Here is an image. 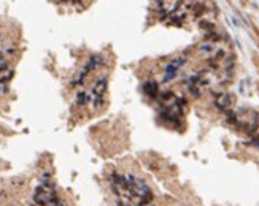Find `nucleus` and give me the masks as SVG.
I'll list each match as a JSON object with an SVG mask.
<instances>
[{"mask_svg": "<svg viewBox=\"0 0 259 206\" xmlns=\"http://www.w3.org/2000/svg\"><path fill=\"white\" fill-rule=\"evenodd\" d=\"M215 106L219 109V111H229L230 105H232V97L226 92H215Z\"/></svg>", "mask_w": 259, "mask_h": 206, "instance_id": "1", "label": "nucleus"}, {"mask_svg": "<svg viewBox=\"0 0 259 206\" xmlns=\"http://www.w3.org/2000/svg\"><path fill=\"white\" fill-rule=\"evenodd\" d=\"M107 86H108V81H107V78H105V76H102V78H99V79H95L94 86H92V94L103 97L105 92H107Z\"/></svg>", "mask_w": 259, "mask_h": 206, "instance_id": "2", "label": "nucleus"}, {"mask_svg": "<svg viewBox=\"0 0 259 206\" xmlns=\"http://www.w3.org/2000/svg\"><path fill=\"white\" fill-rule=\"evenodd\" d=\"M143 90L148 97H158L159 95V84L153 79H148L145 84H143Z\"/></svg>", "mask_w": 259, "mask_h": 206, "instance_id": "3", "label": "nucleus"}, {"mask_svg": "<svg viewBox=\"0 0 259 206\" xmlns=\"http://www.w3.org/2000/svg\"><path fill=\"white\" fill-rule=\"evenodd\" d=\"M103 62H105V59H103V56H102V54H92V56L89 57V60H87L86 65L89 67V70L92 71V70H97L99 67L103 65Z\"/></svg>", "mask_w": 259, "mask_h": 206, "instance_id": "4", "label": "nucleus"}, {"mask_svg": "<svg viewBox=\"0 0 259 206\" xmlns=\"http://www.w3.org/2000/svg\"><path fill=\"white\" fill-rule=\"evenodd\" d=\"M87 102H91V94L87 92V90H80V92L76 94V105L84 106Z\"/></svg>", "mask_w": 259, "mask_h": 206, "instance_id": "5", "label": "nucleus"}, {"mask_svg": "<svg viewBox=\"0 0 259 206\" xmlns=\"http://www.w3.org/2000/svg\"><path fill=\"white\" fill-rule=\"evenodd\" d=\"M91 102H92V105H94L95 108H102L105 105V98L100 97V95H94V94H92L91 95Z\"/></svg>", "mask_w": 259, "mask_h": 206, "instance_id": "6", "label": "nucleus"}, {"mask_svg": "<svg viewBox=\"0 0 259 206\" xmlns=\"http://www.w3.org/2000/svg\"><path fill=\"white\" fill-rule=\"evenodd\" d=\"M159 98H161V102L167 103V102H170V100H173V98H175V95H173L172 90H164V92H161V94H159Z\"/></svg>", "mask_w": 259, "mask_h": 206, "instance_id": "7", "label": "nucleus"}, {"mask_svg": "<svg viewBox=\"0 0 259 206\" xmlns=\"http://www.w3.org/2000/svg\"><path fill=\"white\" fill-rule=\"evenodd\" d=\"M186 60H188L186 57H175V59H172V62H170V65H172L173 68H177V70H178L180 67H183L184 63H186Z\"/></svg>", "mask_w": 259, "mask_h": 206, "instance_id": "8", "label": "nucleus"}, {"mask_svg": "<svg viewBox=\"0 0 259 206\" xmlns=\"http://www.w3.org/2000/svg\"><path fill=\"white\" fill-rule=\"evenodd\" d=\"M199 51L200 52H211L213 51V43L211 41H205V43L199 44Z\"/></svg>", "mask_w": 259, "mask_h": 206, "instance_id": "9", "label": "nucleus"}, {"mask_svg": "<svg viewBox=\"0 0 259 206\" xmlns=\"http://www.w3.org/2000/svg\"><path fill=\"white\" fill-rule=\"evenodd\" d=\"M200 24V27H203L205 30H208V32H213V24L211 22H208V21H200L199 22Z\"/></svg>", "mask_w": 259, "mask_h": 206, "instance_id": "10", "label": "nucleus"}, {"mask_svg": "<svg viewBox=\"0 0 259 206\" xmlns=\"http://www.w3.org/2000/svg\"><path fill=\"white\" fill-rule=\"evenodd\" d=\"M13 76V70H10L7 73V75H3V76H0V84H7L8 81H10V78Z\"/></svg>", "mask_w": 259, "mask_h": 206, "instance_id": "11", "label": "nucleus"}, {"mask_svg": "<svg viewBox=\"0 0 259 206\" xmlns=\"http://www.w3.org/2000/svg\"><path fill=\"white\" fill-rule=\"evenodd\" d=\"M2 71H10V62H8V60L0 62V73H2Z\"/></svg>", "mask_w": 259, "mask_h": 206, "instance_id": "12", "label": "nucleus"}, {"mask_svg": "<svg viewBox=\"0 0 259 206\" xmlns=\"http://www.w3.org/2000/svg\"><path fill=\"white\" fill-rule=\"evenodd\" d=\"M223 57H226V52L223 51V49L216 51V54H215V60H218V59H223Z\"/></svg>", "mask_w": 259, "mask_h": 206, "instance_id": "13", "label": "nucleus"}, {"mask_svg": "<svg viewBox=\"0 0 259 206\" xmlns=\"http://www.w3.org/2000/svg\"><path fill=\"white\" fill-rule=\"evenodd\" d=\"M8 92V86L7 84H0V97H2V95H5Z\"/></svg>", "mask_w": 259, "mask_h": 206, "instance_id": "14", "label": "nucleus"}, {"mask_svg": "<svg viewBox=\"0 0 259 206\" xmlns=\"http://www.w3.org/2000/svg\"><path fill=\"white\" fill-rule=\"evenodd\" d=\"M3 51H5V54H10V56H13V54L16 52V48H15V46H10V48H5Z\"/></svg>", "mask_w": 259, "mask_h": 206, "instance_id": "15", "label": "nucleus"}, {"mask_svg": "<svg viewBox=\"0 0 259 206\" xmlns=\"http://www.w3.org/2000/svg\"><path fill=\"white\" fill-rule=\"evenodd\" d=\"M3 60H5V51L0 49V62H3Z\"/></svg>", "mask_w": 259, "mask_h": 206, "instance_id": "16", "label": "nucleus"}, {"mask_svg": "<svg viewBox=\"0 0 259 206\" xmlns=\"http://www.w3.org/2000/svg\"><path fill=\"white\" fill-rule=\"evenodd\" d=\"M61 2H65V3H68V2H73V0H61Z\"/></svg>", "mask_w": 259, "mask_h": 206, "instance_id": "17", "label": "nucleus"}, {"mask_svg": "<svg viewBox=\"0 0 259 206\" xmlns=\"http://www.w3.org/2000/svg\"><path fill=\"white\" fill-rule=\"evenodd\" d=\"M2 194H3V192H2V190H0V197H2Z\"/></svg>", "mask_w": 259, "mask_h": 206, "instance_id": "18", "label": "nucleus"}, {"mask_svg": "<svg viewBox=\"0 0 259 206\" xmlns=\"http://www.w3.org/2000/svg\"><path fill=\"white\" fill-rule=\"evenodd\" d=\"M73 2H80V0H73Z\"/></svg>", "mask_w": 259, "mask_h": 206, "instance_id": "19", "label": "nucleus"}]
</instances>
